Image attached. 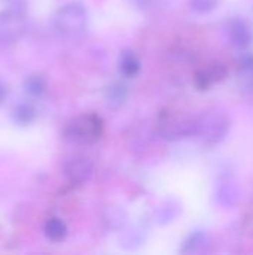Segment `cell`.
Listing matches in <instances>:
<instances>
[{
  "mask_svg": "<svg viewBox=\"0 0 253 255\" xmlns=\"http://www.w3.org/2000/svg\"><path fill=\"white\" fill-rule=\"evenodd\" d=\"M88 22V12L86 7L79 1H70L63 4L57 9L52 18L54 30L66 39H76L79 37Z\"/></svg>",
  "mask_w": 253,
  "mask_h": 255,
  "instance_id": "6da1fadb",
  "label": "cell"
},
{
  "mask_svg": "<svg viewBox=\"0 0 253 255\" xmlns=\"http://www.w3.org/2000/svg\"><path fill=\"white\" fill-rule=\"evenodd\" d=\"M231 121L228 115L219 111H206L195 118V133L194 136L204 146H215L221 143L228 131Z\"/></svg>",
  "mask_w": 253,
  "mask_h": 255,
  "instance_id": "7a4b0ae2",
  "label": "cell"
},
{
  "mask_svg": "<svg viewBox=\"0 0 253 255\" xmlns=\"http://www.w3.org/2000/svg\"><path fill=\"white\" fill-rule=\"evenodd\" d=\"M103 120L97 114H84L73 118L64 128V137L78 145H91L103 134Z\"/></svg>",
  "mask_w": 253,
  "mask_h": 255,
  "instance_id": "3957f363",
  "label": "cell"
},
{
  "mask_svg": "<svg viewBox=\"0 0 253 255\" xmlns=\"http://www.w3.org/2000/svg\"><path fill=\"white\" fill-rule=\"evenodd\" d=\"M158 133L167 140H179L195 133V118L163 114L158 121Z\"/></svg>",
  "mask_w": 253,
  "mask_h": 255,
  "instance_id": "277c9868",
  "label": "cell"
},
{
  "mask_svg": "<svg viewBox=\"0 0 253 255\" xmlns=\"http://www.w3.org/2000/svg\"><path fill=\"white\" fill-rule=\"evenodd\" d=\"M27 31V21L21 10L6 9L0 12V45H12L24 37Z\"/></svg>",
  "mask_w": 253,
  "mask_h": 255,
  "instance_id": "5b68a950",
  "label": "cell"
},
{
  "mask_svg": "<svg viewBox=\"0 0 253 255\" xmlns=\"http://www.w3.org/2000/svg\"><path fill=\"white\" fill-rule=\"evenodd\" d=\"M225 37L237 49H246L253 40V33L249 27V24L245 19L240 18H233L225 22L224 27Z\"/></svg>",
  "mask_w": 253,
  "mask_h": 255,
  "instance_id": "8992f818",
  "label": "cell"
},
{
  "mask_svg": "<svg viewBox=\"0 0 253 255\" xmlns=\"http://www.w3.org/2000/svg\"><path fill=\"white\" fill-rule=\"evenodd\" d=\"M92 170H94V166H92L91 160L86 157H75V158H70L64 164L66 178L72 184H76V185L86 182L91 178Z\"/></svg>",
  "mask_w": 253,
  "mask_h": 255,
  "instance_id": "52a82bcc",
  "label": "cell"
},
{
  "mask_svg": "<svg viewBox=\"0 0 253 255\" xmlns=\"http://www.w3.org/2000/svg\"><path fill=\"white\" fill-rule=\"evenodd\" d=\"M237 82L242 91L253 93V55H246L240 60Z\"/></svg>",
  "mask_w": 253,
  "mask_h": 255,
  "instance_id": "ba28073f",
  "label": "cell"
},
{
  "mask_svg": "<svg viewBox=\"0 0 253 255\" xmlns=\"http://www.w3.org/2000/svg\"><path fill=\"white\" fill-rule=\"evenodd\" d=\"M128 96V88L124 82H112L104 91L106 105L112 109H119Z\"/></svg>",
  "mask_w": 253,
  "mask_h": 255,
  "instance_id": "9c48e42d",
  "label": "cell"
},
{
  "mask_svg": "<svg viewBox=\"0 0 253 255\" xmlns=\"http://www.w3.org/2000/svg\"><path fill=\"white\" fill-rule=\"evenodd\" d=\"M12 117H13V121L18 124V126H30L36 121V117H37V112H36V108L28 103V102H22V103H18L13 111H12Z\"/></svg>",
  "mask_w": 253,
  "mask_h": 255,
  "instance_id": "30bf717a",
  "label": "cell"
},
{
  "mask_svg": "<svg viewBox=\"0 0 253 255\" xmlns=\"http://www.w3.org/2000/svg\"><path fill=\"white\" fill-rule=\"evenodd\" d=\"M43 233L51 242H61L67 236V226L63 220L52 217L43 226Z\"/></svg>",
  "mask_w": 253,
  "mask_h": 255,
  "instance_id": "8fae6325",
  "label": "cell"
},
{
  "mask_svg": "<svg viewBox=\"0 0 253 255\" xmlns=\"http://www.w3.org/2000/svg\"><path fill=\"white\" fill-rule=\"evenodd\" d=\"M216 199L218 202L225 206V208H231L234 206L239 199H240V193H239V188L236 187V184L227 181V182H222L216 191Z\"/></svg>",
  "mask_w": 253,
  "mask_h": 255,
  "instance_id": "7c38bea8",
  "label": "cell"
},
{
  "mask_svg": "<svg viewBox=\"0 0 253 255\" xmlns=\"http://www.w3.org/2000/svg\"><path fill=\"white\" fill-rule=\"evenodd\" d=\"M119 70L125 78H133L140 70V61L136 57V54L130 49H125L121 52L119 57Z\"/></svg>",
  "mask_w": 253,
  "mask_h": 255,
  "instance_id": "4fadbf2b",
  "label": "cell"
},
{
  "mask_svg": "<svg viewBox=\"0 0 253 255\" xmlns=\"http://www.w3.org/2000/svg\"><path fill=\"white\" fill-rule=\"evenodd\" d=\"M24 88H25V93L30 97L40 99L42 96H45V93L48 90V84H46V79L42 75H30L24 81Z\"/></svg>",
  "mask_w": 253,
  "mask_h": 255,
  "instance_id": "5bb4252c",
  "label": "cell"
},
{
  "mask_svg": "<svg viewBox=\"0 0 253 255\" xmlns=\"http://www.w3.org/2000/svg\"><path fill=\"white\" fill-rule=\"evenodd\" d=\"M207 242V238L204 233H194L191 235L185 242H183V247H182V253H195V251H200L201 248H204Z\"/></svg>",
  "mask_w": 253,
  "mask_h": 255,
  "instance_id": "9a60e30c",
  "label": "cell"
},
{
  "mask_svg": "<svg viewBox=\"0 0 253 255\" xmlns=\"http://www.w3.org/2000/svg\"><path fill=\"white\" fill-rule=\"evenodd\" d=\"M189 6L198 13H207L219 6V0H189Z\"/></svg>",
  "mask_w": 253,
  "mask_h": 255,
  "instance_id": "2e32d148",
  "label": "cell"
},
{
  "mask_svg": "<svg viewBox=\"0 0 253 255\" xmlns=\"http://www.w3.org/2000/svg\"><path fill=\"white\" fill-rule=\"evenodd\" d=\"M194 84H195V87H197L198 90H201V91L209 90V88L213 85V81H212V78H210L209 72L206 70V67H204V69H200V70H197V72H195Z\"/></svg>",
  "mask_w": 253,
  "mask_h": 255,
  "instance_id": "e0dca14e",
  "label": "cell"
},
{
  "mask_svg": "<svg viewBox=\"0 0 253 255\" xmlns=\"http://www.w3.org/2000/svg\"><path fill=\"white\" fill-rule=\"evenodd\" d=\"M206 69H207L210 78L213 79V82H219L227 76V67L222 63H213L212 66H209Z\"/></svg>",
  "mask_w": 253,
  "mask_h": 255,
  "instance_id": "ac0fdd59",
  "label": "cell"
},
{
  "mask_svg": "<svg viewBox=\"0 0 253 255\" xmlns=\"http://www.w3.org/2000/svg\"><path fill=\"white\" fill-rule=\"evenodd\" d=\"M131 4L140 10H148L155 6V0H130Z\"/></svg>",
  "mask_w": 253,
  "mask_h": 255,
  "instance_id": "d6986e66",
  "label": "cell"
},
{
  "mask_svg": "<svg viewBox=\"0 0 253 255\" xmlns=\"http://www.w3.org/2000/svg\"><path fill=\"white\" fill-rule=\"evenodd\" d=\"M6 97H7V87L0 81V105L6 100Z\"/></svg>",
  "mask_w": 253,
  "mask_h": 255,
  "instance_id": "ffe728a7",
  "label": "cell"
}]
</instances>
